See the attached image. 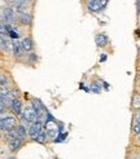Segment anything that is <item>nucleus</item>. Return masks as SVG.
<instances>
[{
  "label": "nucleus",
  "mask_w": 140,
  "mask_h": 159,
  "mask_svg": "<svg viewBox=\"0 0 140 159\" xmlns=\"http://www.w3.org/2000/svg\"><path fill=\"white\" fill-rule=\"evenodd\" d=\"M139 142H140V138H139Z\"/></svg>",
  "instance_id": "393cba45"
},
{
  "label": "nucleus",
  "mask_w": 140,
  "mask_h": 159,
  "mask_svg": "<svg viewBox=\"0 0 140 159\" xmlns=\"http://www.w3.org/2000/svg\"><path fill=\"white\" fill-rule=\"evenodd\" d=\"M16 130H17V133H18L20 138H25L27 136V132H26V130H25V127H23V126H17Z\"/></svg>",
  "instance_id": "ddd939ff"
},
{
  "label": "nucleus",
  "mask_w": 140,
  "mask_h": 159,
  "mask_svg": "<svg viewBox=\"0 0 140 159\" xmlns=\"http://www.w3.org/2000/svg\"><path fill=\"white\" fill-rule=\"evenodd\" d=\"M91 88H92V91H94V92H96V93H99V92H100V88L97 87V84H92V86H91Z\"/></svg>",
  "instance_id": "6ab92c4d"
},
{
  "label": "nucleus",
  "mask_w": 140,
  "mask_h": 159,
  "mask_svg": "<svg viewBox=\"0 0 140 159\" xmlns=\"http://www.w3.org/2000/svg\"><path fill=\"white\" fill-rule=\"evenodd\" d=\"M46 137H47L46 132H44V131L42 130V131L39 132V135H38V136L35 137V141H36V142H40V144H43L44 141H46Z\"/></svg>",
  "instance_id": "4468645a"
},
{
  "label": "nucleus",
  "mask_w": 140,
  "mask_h": 159,
  "mask_svg": "<svg viewBox=\"0 0 140 159\" xmlns=\"http://www.w3.org/2000/svg\"><path fill=\"white\" fill-rule=\"evenodd\" d=\"M5 113V106L3 104H0V115H1V114H4Z\"/></svg>",
  "instance_id": "aec40b11"
},
{
  "label": "nucleus",
  "mask_w": 140,
  "mask_h": 159,
  "mask_svg": "<svg viewBox=\"0 0 140 159\" xmlns=\"http://www.w3.org/2000/svg\"><path fill=\"white\" fill-rule=\"evenodd\" d=\"M132 106L135 109H140V94H135L132 99Z\"/></svg>",
  "instance_id": "2eb2a0df"
},
{
  "label": "nucleus",
  "mask_w": 140,
  "mask_h": 159,
  "mask_svg": "<svg viewBox=\"0 0 140 159\" xmlns=\"http://www.w3.org/2000/svg\"><path fill=\"white\" fill-rule=\"evenodd\" d=\"M0 34L1 35H8V29H7V25H3L0 22Z\"/></svg>",
  "instance_id": "f3484780"
},
{
  "label": "nucleus",
  "mask_w": 140,
  "mask_h": 159,
  "mask_svg": "<svg viewBox=\"0 0 140 159\" xmlns=\"http://www.w3.org/2000/svg\"><path fill=\"white\" fill-rule=\"evenodd\" d=\"M43 130V122L42 120H36L34 122L31 124V127H30L29 130V136L33 138V140H35V137L39 135V132Z\"/></svg>",
  "instance_id": "20e7f679"
},
{
  "label": "nucleus",
  "mask_w": 140,
  "mask_h": 159,
  "mask_svg": "<svg viewBox=\"0 0 140 159\" xmlns=\"http://www.w3.org/2000/svg\"><path fill=\"white\" fill-rule=\"evenodd\" d=\"M95 42H96L99 47H104L108 43V38L105 35H102V34H99V35H96V38H95Z\"/></svg>",
  "instance_id": "f8f14e48"
},
{
  "label": "nucleus",
  "mask_w": 140,
  "mask_h": 159,
  "mask_svg": "<svg viewBox=\"0 0 140 159\" xmlns=\"http://www.w3.org/2000/svg\"><path fill=\"white\" fill-rule=\"evenodd\" d=\"M107 3H108V0H88V3H87V9H88L90 12L97 13V12H100L101 9L105 8Z\"/></svg>",
  "instance_id": "f257e3e1"
},
{
  "label": "nucleus",
  "mask_w": 140,
  "mask_h": 159,
  "mask_svg": "<svg viewBox=\"0 0 140 159\" xmlns=\"http://www.w3.org/2000/svg\"><path fill=\"white\" fill-rule=\"evenodd\" d=\"M11 107H12L13 113H15L16 115L21 114V101H20V100H17V99L13 100V102H12V105H11Z\"/></svg>",
  "instance_id": "1a4fd4ad"
},
{
  "label": "nucleus",
  "mask_w": 140,
  "mask_h": 159,
  "mask_svg": "<svg viewBox=\"0 0 140 159\" xmlns=\"http://www.w3.org/2000/svg\"><path fill=\"white\" fill-rule=\"evenodd\" d=\"M13 53H15L16 56H22V53H23L22 44H21V42H18V40H15V42H13Z\"/></svg>",
  "instance_id": "6e6552de"
},
{
  "label": "nucleus",
  "mask_w": 140,
  "mask_h": 159,
  "mask_svg": "<svg viewBox=\"0 0 140 159\" xmlns=\"http://www.w3.org/2000/svg\"><path fill=\"white\" fill-rule=\"evenodd\" d=\"M21 44H22L23 50H26V52H30V50L33 49V40L30 38H25L21 42Z\"/></svg>",
  "instance_id": "9b49d317"
},
{
  "label": "nucleus",
  "mask_w": 140,
  "mask_h": 159,
  "mask_svg": "<svg viewBox=\"0 0 140 159\" xmlns=\"http://www.w3.org/2000/svg\"><path fill=\"white\" fill-rule=\"evenodd\" d=\"M136 11H138V13H140V0H136Z\"/></svg>",
  "instance_id": "412c9836"
},
{
  "label": "nucleus",
  "mask_w": 140,
  "mask_h": 159,
  "mask_svg": "<svg viewBox=\"0 0 140 159\" xmlns=\"http://www.w3.org/2000/svg\"><path fill=\"white\" fill-rule=\"evenodd\" d=\"M33 107H34V110L38 113V115H44V114H47V110H46V107L43 106V104L40 102L39 100H33Z\"/></svg>",
  "instance_id": "423d86ee"
},
{
  "label": "nucleus",
  "mask_w": 140,
  "mask_h": 159,
  "mask_svg": "<svg viewBox=\"0 0 140 159\" xmlns=\"http://www.w3.org/2000/svg\"><path fill=\"white\" fill-rule=\"evenodd\" d=\"M17 124L16 118L13 117H5V118H0V130L9 131L12 128H15Z\"/></svg>",
  "instance_id": "f03ea898"
},
{
  "label": "nucleus",
  "mask_w": 140,
  "mask_h": 159,
  "mask_svg": "<svg viewBox=\"0 0 140 159\" xmlns=\"http://www.w3.org/2000/svg\"><path fill=\"white\" fill-rule=\"evenodd\" d=\"M132 132H134L135 135H140V122L135 120V124L132 126Z\"/></svg>",
  "instance_id": "dca6fc26"
},
{
  "label": "nucleus",
  "mask_w": 140,
  "mask_h": 159,
  "mask_svg": "<svg viewBox=\"0 0 140 159\" xmlns=\"http://www.w3.org/2000/svg\"><path fill=\"white\" fill-rule=\"evenodd\" d=\"M0 154H1V150H0Z\"/></svg>",
  "instance_id": "b1692460"
},
{
  "label": "nucleus",
  "mask_w": 140,
  "mask_h": 159,
  "mask_svg": "<svg viewBox=\"0 0 140 159\" xmlns=\"http://www.w3.org/2000/svg\"><path fill=\"white\" fill-rule=\"evenodd\" d=\"M105 60H107V56H105V55H102V56H101V58H100V61L102 62V61H105Z\"/></svg>",
  "instance_id": "4be33fe9"
},
{
  "label": "nucleus",
  "mask_w": 140,
  "mask_h": 159,
  "mask_svg": "<svg viewBox=\"0 0 140 159\" xmlns=\"http://www.w3.org/2000/svg\"><path fill=\"white\" fill-rule=\"evenodd\" d=\"M8 159H16V158H15V157H9Z\"/></svg>",
  "instance_id": "5701e85b"
},
{
  "label": "nucleus",
  "mask_w": 140,
  "mask_h": 159,
  "mask_svg": "<svg viewBox=\"0 0 140 159\" xmlns=\"http://www.w3.org/2000/svg\"><path fill=\"white\" fill-rule=\"evenodd\" d=\"M21 144H22V141L20 137H15V138H11V140H9V147H11L12 151L17 150V149L21 146Z\"/></svg>",
  "instance_id": "0eeeda50"
},
{
  "label": "nucleus",
  "mask_w": 140,
  "mask_h": 159,
  "mask_svg": "<svg viewBox=\"0 0 140 159\" xmlns=\"http://www.w3.org/2000/svg\"><path fill=\"white\" fill-rule=\"evenodd\" d=\"M22 117L27 123H31V124L34 123V122L38 120V113L34 110V107H26L25 111H23V114H22Z\"/></svg>",
  "instance_id": "7ed1b4c3"
},
{
  "label": "nucleus",
  "mask_w": 140,
  "mask_h": 159,
  "mask_svg": "<svg viewBox=\"0 0 140 159\" xmlns=\"http://www.w3.org/2000/svg\"><path fill=\"white\" fill-rule=\"evenodd\" d=\"M3 17H4V19L8 23L16 22V14H15V11H13L12 8H5L4 11H3Z\"/></svg>",
  "instance_id": "39448f33"
},
{
  "label": "nucleus",
  "mask_w": 140,
  "mask_h": 159,
  "mask_svg": "<svg viewBox=\"0 0 140 159\" xmlns=\"http://www.w3.org/2000/svg\"><path fill=\"white\" fill-rule=\"evenodd\" d=\"M7 84H8V79L4 76H0V86H3V87H5Z\"/></svg>",
  "instance_id": "a211bd4d"
},
{
  "label": "nucleus",
  "mask_w": 140,
  "mask_h": 159,
  "mask_svg": "<svg viewBox=\"0 0 140 159\" xmlns=\"http://www.w3.org/2000/svg\"><path fill=\"white\" fill-rule=\"evenodd\" d=\"M20 21H21V23H23V25H30V22H31V16L27 12L20 13Z\"/></svg>",
  "instance_id": "9d476101"
}]
</instances>
